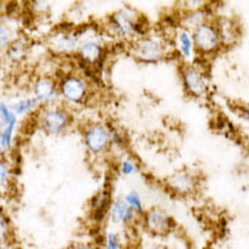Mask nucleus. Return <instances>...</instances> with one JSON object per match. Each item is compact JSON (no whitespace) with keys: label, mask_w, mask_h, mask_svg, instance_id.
<instances>
[{"label":"nucleus","mask_w":249,"mask_h":249,"mask_svg":"<svg viewBox=\"0 0 249 249\" xmlns=\"http://www.w3.org/2000/svg\"><path fill=\"white\" fill-rule=\"evenodd\" d=\"M104 249H121V241L117 233L108 232L104 239Z\"/></svg>","instance_id":"obj_20"},{"label":"nucleus","mask_w":249,"mask_h":249,"mask_svg":"<svg viewBox=\"0 0 249 249\" xmlns=\"http://www.w3.org/2000/svg\"><path fill=\"white\" fill-rule=\"evenodd\" d=\"M37 105L39 104H37V101L34 97H29V99H24L14 102L12 106V111L15 115H26V113L34 110Z\"/></svg>","instance_id":"obj_18"},{"label":"nucleus","mask_w":249,"mask_h":249,"mask_svg":"<svg viewBox=\"0 0 249 249\" xmlns=\"http://www.w3.org/2000/svg\"><path fill=\"white\" fill-rule=\"evenodd\" d=\"M139 171V164L132 159H124L120 162V172L124 177H131Z\"/></svg>","instance_id":"obj_19"},{"label":"nucleus","mask_w":249,"mask_h":249,"mask_svg":"<svg viewBox=\"0 0 249 249\" xmlns=\"http://www.w3.org/2000/svg\"><path fill=\"white\" fill-rule=\"evenodd\" d=\"M204 23H207V12L203 6L199 9H195V10H187L179 18L181 28L190 30L191 33Z\"/></svg>","instance_id":"obj_15"},{"label":"nucleus","mask_w":249,"mask_h":249,"mask_svg":"<svg viewBox=\"0 0 249 249\" xmlns=\"http://www.w3.org/2000/svg\"><path fill=\"white\" fill-rule=\"evenodd\" d=\"M136 213L131 210L124 198L113 199L110 212H108V218L112 223L120 224V226H130L136 221Z\"/></svg>","instance_id":"obj_14"},{"label":"nucleus","mask_w":249,"mask_h":249,"mask_svg":"<svg viewBox=\"0 0 249 249\" xmlns=\"http://www.w3.org/2000/svg\"><path fill=\"white\" fill-rule=\"evenodd\" d=\"M248 170H249V161H248Z\"/></svg>","instance_id":"obj_26"},{"label":"nucleus","mask_w":249,"mask_h":249,"mask_svg":"<svg viewBox=\"0 0 249 249\" xmlns=\"http://www.w3.org/2000/svg\"><path fill=\"white\" fill-rule=\"evenodd\" d=\"M177 48H178L179 54L183 59L190 60L195 54V43H193L192 33L190 30L181 28V30L177 33Z\"/></svg>","instance_id":"obj_16"},{"label":"nucleus","mask_w":249,"mask_h":249,"mask_svg":"<svg viewBox=\"0 0 249 249\" xmlns=\"http://www.w3.org/2000/svg\"><path fill=\"white\" fill-rule=\"evenodd\" d=\"M132 55L144 64H155L161 61L167 55L166 44L157 36L144 35L135 40L132 45Z\"/></svg>","instance_id":"obj_5"},{"label":"nucleus","mask_w":249,"mask_h":249,"mask_svg":"<svg viewBox=\"0 0 249 249\" xmlns=\"http://www.w3.org/2000/svg\"><path fill=\"white\" fill-rule=\"evenodd\" d=\"M124 202L130 206L131 210L136 213L137 215H142L144 213V204L142 197L137 191H130L122 197Z\"/></svg>","instance_id":"obj_17"},{"label":"nucleus","mask_w":249,"mask_h":249,"mask_svg":"<svg viewBox=\"0 0 249 249\" xmlns=\"http://www.w3.org/2000/svg\"><path fill=\"white\" fill-rule=\"evenodd\" d=\"M76 56L80 64L86 68V72H96L97 69H101L105 61V48L96 39L82 40L77 48Z\"/></svg>","instance_id":"obj_6"},{"label":"nucleus","mask_w":249,"mask_h":249,"mask_svg":"<svg viewBox=\"0 0 249 249\" xmlns=\"http://www.w3.org/2000/svg\"><path fill=\"white\" fill-rule=\"evenodd\" d=\"M5 151H6V148L3 143V140H1V132H0V156L4 155V153H5Z\"/></svg>","instance_id":"obj_24"},{"label":"nucleus","mask_w":249,"mask_h":249,"mask_svg":"<svg viewBox=\"0 0 249 249\" xmlns=\"http://www.w3.org/2000/svg\"><path fill=\"white\" fill-rule=\"evenodd\" d=\"M80 45V35L75 31H61L56 34L53 39L51 46L54 51L59 55L76 54L77 48Z\"/></svg>","instance_id":"obj_13"},{"label":"nucleus","mask_w":249,"mask_h":249,"mask_svg":"<svg viewBox=\"0 0 249 249\" xmlns=\"http://www.w3.org/2000/svg\"><path fill=\"white\" fill-rule=\"evenodd\" d=\"M66 249H100V247L92 243H74Z\"/></svg>","instance_id":"obj_23"},{"label":"nucleus","mask_w":249,"mask_h":249,"mask_svg":"<svg viewBox=\"0 0 249 249\" xmlns=\"http://www.w3.org/2000/svg\"><path fill=\"white\" fill-rule=\"evenodd\" d=\"M193 43L197 53L201 55L212 54L221 46V33L214 24L207 21L192 31Z\"/></svg>","instance_id":"obj_7"},{"label":"nucleus","mask_w":249,"mask_h":249,"mask_svg":"<svg viewBox=\"0 0 249 249\" xmlns=\"http://www.w3.org/2000/svg\"><path fill=\"white\" fill-rule=\"evenodd\" d=\"M112 193L107 188H104L95 195L90 203V215L93 222H102L108 215L112 204Z\"/></svg>","instance_id":"obj_11"},{"label":"nucleus","mask_w":249,"mask_h":249,"mask_svg":"<svg viewBox=\"0 0 249 249\" xmlns=\"http://www.w3.org/2000/svg\"><path fill=\"white\" fill-rule=\"evenodd\" d=\"M166 184L173 193L178 196L191 195L196 188V177L191 172L179 171L166 179Z\"/></svg>","instance_id":"obj_12"},{"label":"nucleus","mask_w":249,"mask_h":249,"mask_svg":"<svg viewBox=\"0 0 249 249\" xmlns=\"http://www.w3.org/2000/svg\"><path fill=\"white\" fill-rule=\"evenodd\" d=\"M37 122L45 133L51 136H59L70 128L72 117L65 106L51 105L41 110Z\"/></svg>","instance_id":"obj_2"},{"label":"nucleus","mask_w":249,"mask_h":249,"mask_svg":"<svg viewBox=\"0 0 249 249\" xmlns=\"http://www.w3.org/2000/svg\"><path fill=\"white\" fill-rule=\"evenodd\" d=\"M142 224L151 234L166 235L175 230L176 221L162 208L152 207L142 214Z\"/></svg>","instance_id":"obj_8"},{"label":"nucleus","mask_w":249,"mask_h":249,"mask_svg":"<svg viewBox=\"0 0 249 249\" xmlns=\"http://www.w3.org/2000/svg\"><path fill=\"white\" fill-rule=\"evenodd\" d=\"M10 43V31L3 24H0V49L5 48Z\"/></svg>","instance_id":"obj_22"},{"label":"nucleus","mask_w":249,"mask_h":249,"mask_svg":"<svg viewBox=\"0 0 249 249\" xmlns=\"http://www.w3.org/2000/svg\"><path fill=\"white\" fill-rule=\"evenodd\" d=\"M146 249H163V248H162L161 246H159V244H152V246L147 247Z\"/></svg>","instance_id":"obj_25"},{"label":"nucleus","mask_w":249,"mask_h":249,"mask_svg":"<svg viewBox=\"0 0 249 249\" xmlns=\"http://www.w3.org/2000/svg\"><path fill=\"white\" fill-rule=\"evenodd\" d=\"M57 92L68 106H81L90 96V84L85 76L70 72L60 77Z\"/></svg>","instance_id":"obj_1"},{"label":"nucleus","mask_w":249,"mask_h":249,"mask_svg":"<svg viewBox=\"0 0 249 249\" xmlns=\"http://www.w3.org/2000/svg\"><path fill=\"white\" fill-rule=\"evenodd\" d=\"M182 84H183L184 91L190 96L199 99L206 96L208 90V82L203 71L199 70L197 66H187L182 71Z\"/></svg>","instance_id":"obj_9"},{"label":"nucleus","mask_w":249,"mask_h":249,"mask_svg":"<svg viewBox=\"0 0 249 249\" xmlns=\"http://www.w3.org/2000/svg\"><path fill=\"white\" fill-rule=\"evenodd\" d=\"M82 143L91 156L105 155L111 148L108 126L101 122H91L82 128Z\"/></svg>","instance_id":"obj_3"},{"label":"nucleus","mask_w":249,"mask_h":249,"mask_svg":"<svg viewBox=\"0 0 249 249\" xmlns=\"http://www.w3.org/2000/svg\"><path fill=\"white\" fill-rule=\"evenodd\" d=\"M10 181V168L4 160H0V190L5 188Z\"/></svg>","instance_id":"obj_21"},{"label":"nucleus","mask_w":249,"mask_h":249,"mask_svg":"<svg viewBox=\"0 0 249 249\" xmlns=\"http://www.w3.org/2000/svg\"><path fill=\"white\" fill-rule=\"evenodd\" d=\"M107 28L111 34L122 39L135 36L136 34L139 37L146 35L143 25L137 21L136 15H133V13H131L128 9H120L112 13L108 18Z\"/></svg>","instance_id":"obj_4"},{"label":"nucleus","mask_w":249,"mask_h":249,"mask_svg":"<svg viewBox=\"0 0 249 249\" xmlns=\"http://www.w3.org/2000/svg\"><path fill=\"white\" fill-rule=\"evenodd\" d=\"M34 99L39 105L46 106L54 105V102L59 99L57 92V81L50 76H41L35 81L33 88Z\"/></svg>","instance_id":"obj_10"}]
</instances>
